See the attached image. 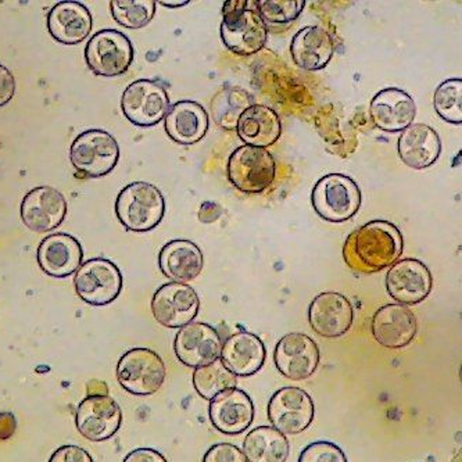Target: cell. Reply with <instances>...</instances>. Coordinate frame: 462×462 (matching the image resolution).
<instances>
[{
    "label": "cell",
    "mask_w": 462,
    "mask_h": 462,
    "mask_svg": "<svg viewBox=\"0 0 462 462\" xmlns=\"http://www.w3.org/2000/svg\"><path fill=\"white\" fill-rule=\"evenodd\" d=\"M120 159V147L112 134L103 129H88L79 134L69 149V160L77 171L90 178L112 172Z\"/></svg>",
    "instance_id": "cell-5"
},
{
    "label": "cell",
    "mask_w": 462,
    "mask_h": 462,
    "mask_svg": "<svg viewBox=\"0 0 462 462\" xmlns=\"http://www.w3.org/2000/svg\"><path fill=\"white\" fill-rule=\"evenodd\" d=\"M205 258L200 247L188 239H174L160 250L159 267L172 282L188 283L200 275Z\"/></svg>",
    "instance_id": "cell-26"
},
{
    "label": "cell",
    "mask_w": 462,
    "mask_h": 462,
    "mask_svg": "<svg viewBox=\"0 0 462 462\" xmlns=\"http://www.w3.org/2000/svg\"><path fill=\"white\" fill-rule=\"evenodd\" d=\"M236 133L246 146H273L282 134V123L275 110L268 106L253 105L240 116L236 124Z\"/></svg>",
    "instance_id": "cell-29"
},
{
    "label": "cell",
    "mask_w": 462,
    "mask_h": 462,
    "mask_svg": "<svg viewBox=\"0 0 462 462\" xmlns=\"http://www.w3.org/2000/svg\"><path fill=\"white\" fill-rule=\"evenodd\" d=\"M154 0H112L110 10L118 24L129 30L146 27L156 14Z\"/></svg>",
    "instance_id": "cell-33"
},
{
    "label": "cell",
    "mask_w": 462,
    "mask_h": 462,
    "mask_svg": "<svg viewBox=\"0 0 462 462\" xmlns=\"http://www.w3.org/2000/svg\"><path fill=\"white\" fill-rule=\"evenodd\" d=\"M221 38L224 45L240 56H250L264 48L268 40L267 23L247 0H228L224 4Z\"/></svg>",
    "instance_id": "cell-2"
},
{
    "label": "cell",
    "mask_w": 462,
    "mask_h": 462,
    "mask_svg": "<svg viewBox=\"0 0 462 462\" xmlns=\"http://www.w3.org/2000/svg\"><path fill=\"white\" fill-rule=\"evenodd\" d=\"M255 6L265 23L286 24L301 14L306 2L304 0H262V2H255Z\"/></svg>",
    "instance_id": "cell-35"
},
{
    "label": "cell",
    "mask_w": 462,
    "mask_h": 462,
    "mask_svg": "<svg viewBox=\"0 0 462 462\" xmlns=\"http://www.w3.org/2000/svg\"><path fill=\"white\" fill-rule=\"evenodd\" d=\"M321 360L319 345L304 334L285 335L273 353L276 368L291 381H304L316 373Z\"/></svg>",
    "instance_id": "cell-14"
},
{
    "label": "cell",
    "mask_w": 462,
    "mask_h": 462,
    "mask_svg": "<svg viewBox=\"0 0 462 462\" xmlns=\"http://www.w3.org/2000/svg\"><path fill=\"white\" fill-rule=\"evenodd\" d=\"M289 453L291 443L275 428H255L244 441V454L247 462H286Z\"/></svg>",
    "instance_id": "cell-30"
},
{
    "label": "cell",
    "mask_w": 462,
    "mask_h": 462,
    "mask_svg": "<svg viewBox=\"0 0 462 462\" xmlns=\"http://www.w3.org/2000/svg\"><path fill=\"white\" fill-rule=\"evenodd\" d=\"M189 4V0H183V2H180V0H175V2H164V0H162V2H160V5L165 7H182Z\"/></svg>",
    "instance_id": "cell-44"
},
{
    "label": "cell",
    "mask_w": 462,
    "mask_h": 462,
    "mask_svg": "<svg viewBox=\"0 0 462 462\" xmlns=\"http://www.w3.org/2000/svg\"><path fill=\"white\" fill-rule=\"evenodd\" d=\"M228 178L236 189L246 195L264 192L275 180L276 162L265 149L240 146L228 160Z\"/></svg>",
    "instance_id": "cell-7"
},
{
    "label": "cell",
    "mask_w": 462,
    "mask_h": 462,
    "mask_svg": "<svg viewBox=\"0 0 462 462\" xmlns=\"http://www.w3.org/2000/svg\"><path fill=\"white\" fill-rule=\"evenodd\" d=\"M15 79L7 67L0 64V107L6 106L14 97Z\"/></svg>",
    "instance_id": "cell-39"
},
{
    "label": "cell",
    "mask_w": 462,
    "mask_h": 462,
    "mask_svg": "<svg viewBox=\"0 0 462 462\" xmlns=\"http://www.w3.org/2000/svg\"><path fill=\"white\" fill-rule=\"evenodd\" d=\"M174 350L183 365L201 368L219 360L223 342L216 328L203 322H190L180 328L175 337Z\"/></svg>",
    "instance_id": "cell-15"
},
{
    "label": "cell",
    "mask_w": 462,
    "mask_h": 462,
    "mask_svg": "<svg viewBox=\"0 0 462 462\" xmlns=\"http://www.w3.org/2000/svg\"><path fill=\"white\" fill-rule=\"evenodd\" d=\"M200 299L187 283H164L152 299L154 319L162 327L180 329L198 317Z\"/></svg>",
    "instance_id": "cell-12"
},
{
    "label": "cell",
    "mask_w": 462,
    "mask_h": 462,
    "mask_svg": "<svg viewBox=\"0 0 462 462\" xmlns=\"http://www.w3.org/2000/svg\"><path fill=\"white\" fill-rule=\"evenodd\" d=\"M402 247L399 228L389 221L375 219L348 235L343 257L356 273H375L399 262Z\"/></svg>",
    "instance_id": "cell-1"
},
{
    "label": "cell",
    "mask_w": 462,
    "mask_h": 462,
    "mask_svg": "<svg viewBox=\"0 0 462 462\" xmlns=\"http://www.w3.org/2000/svg\"><path fill=\"white\" fill-rule=\"evenodd\" d=\"M121 108L129 123L149 128L164 120L170 108V97L160 82L138 79L124 90Z\"/></svg>",
    "instance_id": "cell-10"
},
{
    "label": "cell",
    "mask_w": 462,
    "mask_h": 462,
    "mask_svg": "<svg viewBox=\"0 0 462 462\" xmlns=\"http://www.w3.org/2000/svg\"><path fill=\"white\" fill-rule=\"evenodd\" d=\"M253 103L252 95L239 87H226L213 99V117L224 129H236L240 116L246 112Z\"/></svg>",
    "instance_id": "cell-31"
},
{
    "label": "cell",
    "mask_w": 462,
    "mask_h": 462,
    "mask_svg": "<svg viewBox=\"0 0 462 462\" xmlns=\"http://www.w3.org/2000/svg\"><path fill=\"white\" fill-rule=\"evenodd\" d=\"M208 412L217 430L224 435H240L254 420V404L246 392L232 389L214 397Z\"/></svg>",
    "instance_id": "cell-22"
},
{
    "label": "cell",
    "mask_w": 462,
    "mask_h": 462,
    "mask_svg": "<svg viewBox=\"0 0 462 462\" xmlns=\"http://www.w3.org/2000/svg\"><path fill=\"white\" fill-rule=\"evenodd\" d=\"M165 133L180 144H193L205 138L210 125L203 106L192 100H180L165 115Z\"/></svg>",
    "instance_id": "cell-27"
},
{
    "label": "cell",
    "mask_w": 462,
    "mask_h": 462,
    "mask_svg": "<svg viewBox=\"0 0 462 462\" xmlns=\"http://www.w3.org/2000/svg\"><path fill=\"white\" fill-rule=\"evenodd\" d=\"M88 396H107L108 387L106 382L92 379L87 384Z\"/></svg>",
    "instance_id": "cell-42"
},
{
    "label": "cell",
    "mask_w": 462,
    "mask_h": 462,
    "mask_svg": "<svg viewBox=\"0 0 462 462\" xmlns=\"http://www.w3.org/2000/svg\"><path fill=\"white\" fill-rule=\"evenodd\" d=\"M135 58L133 43L120 31L102 30L88 41L85 60L100 77H117L128 71Z\"/></svg>",
    "instance_id": "cell-8"
},
{
    "label": "cell",
    "mask_w": 462,
    "mask_h": 462,
    "mask_svg": "<svg viewBox=\"0 0 462 462\" xmlns=\"http://www.w3.org/2000/svg\"><path fill=\"white\" fill-rule=\"evenodd\" d=\"M15 427H17V423H15L14 415L12 412H2L0 414V440H7L12 438L14 435Z\"/></svg>",
    "instance_id": "cell-41"
},
{
    "label": "cell",
    "mask_w": 462,
    "mask_h": 462,
    "mask_svg": "<svg viewBox=\"0 0 462 462\" xmlns=\"http://www.w3.org/2000/svg\"><path fill=\"white\" fill-rule=\"evenodd\" d=\"M299 462H347V457L335 443L316 441L304 448Z\"/></svg>",
    "instance_id": "cell-36"
},
{
    "label": "cell",
    "mask_w": 462,
    "mask_h": 462,
    "mask_svg": "<svg viewBox=\"0 0 462 462\" xmlns=\"http://www.w3.org/2000/svg\"><path fill=\"white\" fill-rule=\"evenodd\" d=\"M123 462H169L162 453L153 448H136Z\"/></svg>",
    "instance_id": "cell-40"
},
{
    "label": "cell",
    "mask_w": 462,
    "mask_h": 462,
    "mask_svg": "<svg viewBox=\"0 0 462 462\" xmlns=\"http://www.w3.org/2000/svg\"><path fill=\"white\" fill-rule=\"evenodd\" d=\"M164 214V196L149 182L129 183L116 200V216L128 231H152L162 223Z\"/></svg>",
    "instance_id": "cell-3"
},
{
    "label": "cell",
    "mask_w": 462,
    "mask_h": 462,
    "mask_svg": "<svg viewBox=\"0 0 462 462\" xmlns=\"http://www.w3.org/2000/svg\"><path fill=\"white\" fill-rule=\"evenodd\" d=\"M208 216H213V219L216 221V219L221 216V208H219V206L216 205V203H210V201H208V203L201 206L200 213H199V218H200V221L206 223Z\"/></svg>",
    "instance_id": "cell-43"
},
{
    "label": "cell",
    "mask_w": 462,
    "mask_h": 462,
    "mask_svg": "<svg viewBox=\"0 0 462 462\" xmlns=\"http://www.w3.org/2000/svg\"><path fill=\"white\" fill-rule=\"evenodd\" d=\"M77 294L90 306H107L120 296L123 275L107 258H90L74 276Z\"/></svg>",
    "instance_id": "cell-9"
},
{
    "label": "cell",
    "mask_w": 462,
    "mask_h": 462,
    "mask_svg": "<svg viewBox=\"0 0 462 462\" xmlns=\"http://www.w3.org/2000/svg\"><path fill=\"white\" fill-rule=\"evenodd\" d=\"M267 357L264 342L257 335L239 332L224 343L221 363L235 376H252L263 368Z\"/></svg>",
    "instance_id": "cell-24"
},
{
    "label": "cell",
    "mask_w": 462,
    "mask_h": 462,
    "mask_svg": "<svg viewBox=\"0 0 462 462\" xmlns=\"http://www.w3.org/2000/svg\"><path fill=\"white\" fill-rule=\"evenodd\" d=\"M51 38L63 45H79L87 40L94 20L87 6L79 2H59L46 18Z\"/></svg>",
    "instance_id": "cell-23"
},
{
    "label": "cell",
    "mask_w": 462,
    "mask_h": 462,
    "mask_svg": "<svg viewBox=\"0 0 462 462\" xmlns=\"http://www.w3.org/2000/svg\"><path fill=\"white\" fill-rule=\"evenodd\" d=\"M374 339L386 348H402L415 339L418 322L414 312L402 304H387L375 312L371 324Z\"/></svg>",
    "instance_id": "cell-21"
},
{
    "label": "cell",
    "mask_w": 462,
    "mask_h": 462,
    "mask_svg": "<svg viewBox=\"0 0 462 462\" xmlns=\"http://www.w3.org/2000/svg\"><path fill=\"white\" fill-rule=\"evenodd\" d=\"M291 53L294 63L301 69L319 71L327 67L334 56V40L324 28L310 25L293 36Z\"/></svg>",
    "instance_id": "cell-28"
},
{
    "label": "cell",
    "mask_w": 462,
    "mask_h": 462,
    "mask_svg": "<svg viewBox=\"0 0 462 462\" xmlns=\"http://www.w3.org/2000/svg\"><path fill=\"white\" fill-rule=\"evenodd\" d=\"M316 405L300 387H283L268 402V420L283 435H299L311 425Z\"/></svg>",
    "instance_id": "cell-11"
},
{
    "label": "cell",
    "mask_w": 462,
    "mask_h": 462,
    "mask_svg": "<svg viewBox=\"0 0 462 462\" xmlns=\"http://www.w3.org/2000/svg\"><path fill=\"white\" fill-rule=\"evenodd\" d=\"M399 156L412 170L428 169L438 162L441 141L435 129L425 124H411L402 131L397 143Z\"/></svg>",
    "instance_id": "cell-25"
},
{
    "label": "cell",
    "mask_w": 462,
    "mask_h": 462,
    "mask_svg": "<svg viewBox=\"0 0 462 462\" xmlns=\"http://www.w3.org/2000/svg\"><path fill=\"white\" fill-rule=\"evenodd\" d=\"M433 278L430 268L415 258L394 263L386 275L387 293L402 306H415L430 296Z\"/></svg>",
    "instance_id": "cell-13"
},
{
    "label": "cell",
    "mask_w": 462,
    "mask_h": 462,
    "mask_svg": "<svg viewBox=\"0 0 462 462\" xmlns=\"http://www.w3.org/2000/svg\"><path fill=\"white\" fill-rule=\"evenodd\" d=\"M69 206L66 198L51 187L30 190L22 201L23 223L33 232H51L63 224Z\"/></svg>",
    "instance_id": "cell-17"
},
{
    "label": "cell",
    "mask_w": 462,
    "mask_h": 462,
    "mask_svg": "<svg viewBox=\"0 0 462 462\" xmlns=\"http://www.w3.org/2000/svg\"><path fill=\"white\" fill-rule=\"evenodd\" d=\"M84 250L76 237L69 234H53L41 242L36 262L46 275L67 278L82 265Z\"/></svg>",
    "instance_id": "cell-19"
},
{
    "label": "cell",
    "mask_w": 462,
    "mask_h": 462,
    "mask_svg": "<svg viewBox=\"0 0 462 462\" xmlns=\"http://www.w3.org/2000/svg\"><path fill=\"white\" fill-rule=\"evenodd\" d=\"M417 107L414 99L404 90L387 88L374 97L369 116L374 125L386 133H402L411 125Z\"/></svg>",
    "instance_id": "cell-20"
},
{
    "label": "cell",
    "mask_w": 462,
    "mask_h": 462,
    "mask_svg": "<svg viewBox=\"0 0 462 462\" xmlns=\"http://www.w3.org/2000/svg\"><path fill=\"white\" fill-rule=\"evenodd\" d=\"M201 462H247L244 451L231 443H218L208 448Z\"/></svg>",
    "instance_id": "cell-37"
},
{
    "label": "cell",
    "mask_w": 462,
    "mask_h": 462,
    "mask_svg": "<svg viewBox=\"0 0 462 462\" xmlns=\"http://www.w3.org/2000/svg\"><path fill=\"white\" fill-rule=\"evenodd\" d=\"M165 375L167 368L164 361L151 348H131L118 361V383L135 396L157 393L164 383Z\"/></svg>",
    "instance_id": "cell-6"
},
{
    "label": "cell",
    "mask_w": 462,
    "mask_h": 462,
    "mask_svg": "<svg viewBox=\"0 0 462 462\" xmlns=\"http://www.w3.org/2000/svg\"><path fill=\"white\" fill-rule=\"evenodd\" d=\"M49 462H94V459L84 448L69 445L54 451Z\"/></svg>",
    "instance_id": "cell-38"
},
{
    "label": "cell",
    "mask_w": 462,
    "mask_h": 462,
    "mask_svg": "<svg viewBox=\"0 0 462 462\" xmlns=\"http://www.w3.org/2000/svg\"><path fill=\"white\" fill-rule=\"evenodd\" d=\"M121 423L123 411L110 396H88L77 409V430L90 441L113 438L120 430Z\"/></svg>",
    "instance_id": "cell-16"
},
{
    "label": "cell",
    "mask_w": 462,
    "mask_h": 462,
    "mask_svg": "<svg viewBox=\"0 0 462 462\" xmlns=\"http://www.w3.org/2000/svg\"><path fill=\"white\" fill-rule=\"evenodd\" d=\"M309 321L319 337L337 339L347 334L353 325L355 310L343 294L325 291L310 304Z\"/></svg>",
    "instance_id": "cell-18"
},
{
    "label": "cell",
    "mask_w": 462,
    "mask_h": 462,
    "mask_svg": "<svg viewBox=\"0 0 462 462\" xmlns=\"http://www.w3.org/2000/svg\"><path fill=\"white\" fill-rule=\"evenodd\" d=\"M439 117L451 124L462 123V79H450L441 82L433 97Z\"/></svg>",
    "instance_id": "cell-34"
},
{
    "label": "cell",
    "mask_w": 462,
    "mask_h": 462,
    "mask_svg": "<svg viewBox=\"0 0 462 462\" xmlns=\"http://www.w3.org/2000/svg\"><path fill=\"white\" fill-rule=\"evenodd\" d=\"M361 190L357 182L347 175L329 174L312 189V208L325 221L345 223L360 210Z\"/></svg>",
    "instance_id": "cell-4"
},
{
    "label": "cell",
    "mask_w": 462,
    "mask_h": 462,
    "mask_svg": "<svg viewBox=\"0 0 462 462\" xmlns=\"http://www.w3.org/2000/svg\"><path fill=\"white\" fill-rule=\"evenodd\" d=\"M236 376L229 373L219 360L201 366V368H196L193 373V386H195L196 392L208 402L224 392L236 389Z\"/></svg>",
    "instance_id": "cell-32"
}]
</instances>
